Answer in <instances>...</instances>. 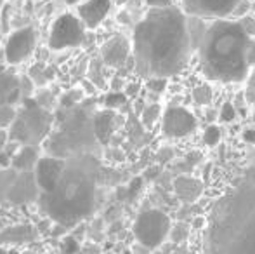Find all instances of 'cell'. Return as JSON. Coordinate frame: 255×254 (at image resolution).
Returning a JSON list of instances; mask_svg holds the SVG:
<instances>
[{"mask_svg":"<svg viewBox=\"0 0 255 254\" xmlns=\"http://www.w3.org/2000/svg\"><path fill=\"white\" fill-rule=\"evenodd\" d=\"M35 49V31L33 28H21L14 31L5 44V59L10 64L23 63Z\"/></svg>","mask_w":255,"mask_h":254,"instance_id":"cell-11","label":"cell"},{"mask_svg":"<svg viewBox=\"0 0 255 254\" xmlns=\"http://www.w3.org/2000/svg\"><path fill=\"white\" fill-rule=\"evenodd\" d=\"M208 225V220L205 216H195L191 221V228H195V230H205Z\"/></svg>","mask_w":255,"mask_h":254,"instance_id":"cell-38","label":"cell"},{"mask_svg":"<svg viewBox=\"0 0 255 254\" xmlns=\"http://www.w3.org/2000/svg\"><path fill=\"white\" fill-rule=\"evenodd\" d=\"M64 166H66V160L64 159H57V157H51V155L40 157V160H38L33 169L35 180L38 183L40 193H47L56 187L61 174L64 171Z\"/></svg>","mask_w":255,"mask_h":254,"instance_id":"cell-12","label":"cell"},{"mask_svg":"<svg viewBox=\"0 0 255 254\" xmlns=\"http://www.w3.org/2000/svg\"><path fill=\"white\" fill-rule=\"evenodd\" d=\"M174 187V193L177 195V199L182 204H195L200 200V197L205 192V185L202 180L195 176H189V174H181L174 180L172 183Z\"/></svg>","mask_w":255,"mask_h":254,"instance_id":"cell-15","label":"cell"},{"mask_svg":"<svg viewBox=\"0 0 255 254\" xmlns=\"http://www.w3.org/2000/svg\"><path fill=\"white\" fill-rule=\"evenodd\" d=\"M160 174V166H154L153 169H149L148 173H146V176L148 178H154V176H158Z\"/></svg>","mask_w":255,"mask_h":254,"instance_id":"cell-48","label":"cell"},{"mask_svg":"<svg viewBox=\"0 0 255 254\" xmlns=\"http://www.w3.org/2000/svg\"><path fill=\"white\" fill-rule=\"evenodd\" d=\"M37 232L28 223H16L3 227L0 230V246L7 248H17V246H26L35 241Z\"/></svg>","mask_w":255,"mask_h":254,"instance_id":"cell-16","label":"cell"},{"mask_svg":"<svg viewBox=\"0 0 255 254\" xmlns=\"http://www.w3.org/2000/svg\"><path fill=\"white\" fill-rule=\"evenodd\" d=\"M198 129L196 117L184 106H168L161 119V132L167 138H186Z\"/></svg>","mask_w":255,"mask_h":254,"instance_id":"cell-9","label":"cell"},{"mask_svg":"<svg viewBox=\"0 0 255 254\" xmlns=\"http://www.w3.org/2000/svg\"><path fill=\"white\" fill-rule=\"evenodd\" d=\"M51 75H52V71L47 70V68H44L42 64H35L33 70H31V77L35 78V82H37V84H45Z\"/></svg>","mask_w":255,"mask_h":254,"instance_id":"cell-33","label":"cell"},{"mask_svg":"<svg viewBox=\"0 0 255 254\" xmlns=\"http://www.w3.org/2000/svg\"><path fill=\"white\" fill-rule=\"evenodd\" d=\"M118 21H120V23H124V24H128V23H130V16H128L127 10H122V12L118 14Z\"/></svg>","mask_w":255,"mask_h":254,"instance_id":"cell-45","label":"cell"},{"mask_svg":"<svg viewBox=\"0 0 255 254\" xmlns=\"http://www.w3.org/2000/svg\"><path fill=\"white\" fill-rule=\"evenodd\" d=\"M82 94H84V92H82L80 89H73V91L66 92V94L61 98V108H73V106L80 105Z\"/></svg>","mask_w":255,"mask_h":254,"instance_id":"cell-27","label":"cell"},{"mask_svg":"<svg viewBox=\"0 0 255 254\" xmlns=\"http://www.w3.org/2000/svg\"><path fill=\"white\" fill-rule=\"evenodd\" d=\"M9 139H10L9 131H7V129H0V150H5Z\"/></svg>","mask_w":255,"mask_h":254,"instance_id":"cell-41","label":"cell"},{"mask_svg":"<svg viewBox=\"0 0 255 254\" xmlns=\"http://www.w3.org/2000/svg\"><path fill=\"white\" fill-rule=\"evenodd\" d=\"M240 2L242 0H182V7L188 16L215 21L228 19V16H233Z\"/></svg>","mask_w":255,"mask_h":254,"instance_id":"cell-10","label":"cell"},{"mask_svg":"<svg viewBox=\"0 0 255 254\" xmlns=\"http://www.w3.org/2000/svg\"><path fill=\"white\" fill-rule=\"evenodd\" d=\"M130 56V42L124 35H115L101 47V59L106 66L122 68Z\"/></svg>","mask_w":255,"mask_h":254,"instance_id":"cell-14","label":"cell"},{"mask_svg":"<svg viewBox=\"0 0 255 254\" xmlns=\"http://www.w3.org/2000/svg\"><path fill=\"white\" fill-rule=\"evenodd\" d=\"M21 98V78L3 71L0 75V106H12Z\"/></svg>","mask_w":255,"mask_h":254,"instance_id":"cell-19","label":"cell"},{"mask_svg":"<svg viewBox=\"0 0 255 254\" xmlns=\"http://www.w3.org/2000/svg\"><path fill=\"white\" fill-rule=\"evenodd\" d=\"M203 254H255V160L212 207Z\"/></svg>","mask_w":255,"mask_h":254,"instance_id":"cell-2","label":"cell"},{"mask_svg":"<svg viewBox=\"0 0 255 254\" xmlns=\"http://www.w3.org/2000/svg\"><path fill=\"white\" fill-rule=\"evenodd\" d=\"M189 234H191V225L189 223H186V221H177V223H174L170 230L172 244H175V246L186 244L189 239Z\"/></svg>","mask_w":255,"mask_h":254,"instance_id":"cell-23","label":"cell"},{"mask_svg":"<svg viewBox=\"0 0 255 254\" xmlns=\"http://www.w3.org/2000/svg\"><path fill=\"white\" fill-rule=\"evenodd\" d=\"M31 78L30 77H23L21 78V98H24V99H30L31 98Z\"/></svg>","mask_w":255,"mask_h":254,"instance_id":"cell-35","label":"cell"},{"mask_svg":"<svg viewBox=\"0 0 255 254\" xmlns=\"http://www.w3.org/2000/svg\"><path fill=\"white\" fill-rule=\"evenodd\" d=\"M2 228H3V221L0 220V230H2Z\"/></svg>","mask_w":255,"mask_h":254,"instance_id":"cell-51","label":"cell"},{"mask_svg":"<svg viewBox=\"0 0 255 254\" xmlns=\"http://www.w3.org/2000/svg\"><path fill=\"white\" fill-rule=\"evenodd\" d=\"M236 115H238L236 106L233 105V103L226 101L224 105L221 106V110H219V122H222V124L233 122V120H236Z\"/></svg>","mask_w":255,"mask_h":254,"instance_id":"cell-28","label":"cell"},{"mask_svg":"<svg viewBox=\"0 0 255 254\" xmlns=\"http://www.w3.org/2000/svg\"><path fill=\"white\" fill-rule=\"evenodd\" d=\"M122 119L117 115L115 110H101V112L94 113V131L96 136H98L99 143L103 145H108L113 138L115 131L120 126Z\"/></svg>","mask_w":255,"mask_h":254,"instance_id":"cell-18","label":"cell"},{"mask_svg":"<svg viewBox=\"0 0 255 254\" xmlns=\"http://www.w3.org/2000/svg\"><path fill=\"white\" fill-rule=\"evenodd\" d=\"M158 159H160V162H161V164H165L168 159H172V150L163 148V150H161V153H160V155H158Z\"/></svg>","mask_w":255,"mask_h":254,"instance_id":"cell-43","label":"cell"},{"mask_svg":"<svg viewBox=\"0 0 255 254\" xmlns=\"http://www.w3.org/2000/svg\"><path fill=\"white\" fill-rule=\"evenodd\" d=\"M139 89H141L139 82H130V84H127V87H125V94H127V98H135Z\"/></svg>","mask_w":255,"mask_h":254,"instance_id":"cell-39","label":"cell"},{"mask_svg":"<svg viewBox=\"0 0 255 254\" xmlns=\"http://www.w3.org/2000/svg\"><path fill=\"white\" fill-rule=\"evenodd\" d=\"M3 71H5V68H3V66H2V64H0V75H2V73H3Z\"/></svg>","mask_w":255,"mask_h":254,"instance_id":"cell-50","label":"cell"},{"mask_svg":"<svg viewBox=\"0 0 255 254\" xmlns=\"http://www.w3.org/2000/svg\"><path fill=\"white\" fill-rule=\"evenodd\" d=\"M28 254H35V253H28Z\"/></svg>","mask_w":255,"mask_h":254,"instance_id":"cell-53","label":"cell"},{"mask_svg":"<svg viewBox=\"0 0 255 254\" xmlns=\"http://www.w3.org/2000/svg\"><path fill=\"white\" fill-rule=\"evenodd\" d=\"M64 2H66L68 5H75V3H78L80 0H64Z\"/></svg>","mask_w":255,"mask_h":254,"instance_id":"cell-49","label":"cell"},{"mask_svg":"<svg viewBox=\"0 0 255 254\" xmlns=\"http://www.w3.org/2000/svg\"><path fill=\"white\" fill-rule=\"evenodd\" d=\"M243 141L249 143V145H255V129H247L243 132Z\"/></svg>","mask_w":255,"mask_h":254,"instance_id":"cell-42","label":"cell"},{"mask_svg":"<svg viewBox=\"0 0 255 254\" xmlns=\"http://www.w3.org/2000/svg\"><path fill=\"white\" fill-rule=\"evenodd\" d=\"M84 40L85 24L80 21V17H75L73 14H63L54 21L51 37H49V47L54 51L77 47Z\"/></svg>","mask_w":255,"mask_h":254,"instance_id":"cell-8","label":"cell"},{"mask_svg":"<svg viewBox=\"0 0 255 254\" xmlns=\"http://www.w3.org/2000/svg\"><path fill=\"white\" fill-rule=\"evenodd\" d=\"M212 99H214V91H212V87L208 84L196 85V87L193 89V101H195L196 105L207 106L212 103Z\"/></svg>","mask_w":255,"mask_h":254,"instance_id":"cell-24","label":"cell"},{"mask_svg":"<svg viewBox=\"0 0 255 254\" xmlns=\"http://www.w3.org/2000/svg\"><path fill=\"white\" fill-rule=\"evenodd\" d=\"M203 141H205V145L210 146V148L217 146L219 143H221V129L217 126H208L203 132Z\"/></svg>","mask_w":255,"mask_h":254,"instance_id":"cell-29","label":"cell"},{"mask_svg":"<svg viewBox=\"0 0 255 254\" xmlns=\"http://www.w3.org/2000/svg\"><path fill=\"white\" fill-rule=\"evenodd\" d=\"M111 87H113V91H120V89L124 87V80H122L120 77L113 78V84H111Z\"/></svg>","mask_w":255,"mask_h":254,"instance_id":"cell-46","label":"cell"},{"mask_svg":"<svg viewBox=\"0 0 255 254\" xmlns=\"http://www.w3.org/2000/svg\"><path fill=\"white\" fill-rule=\"evenodd\" d=\"M38 160H40V157H38L37 146H19L17 152L12 155L10 167L16 169L17 173H30L35 169Z\"/></svg>","mask_w":255,"mask_h":254,"instance_id":"cell-20","label":"cell"},{"mask_svg":"<svg viewBox=\"0 0 255 254\" xmlns=\"http://www.w3.org/2000/svg\"><path fill=\"white\" fill-rule=\"evenodd\" d=\"M254 120H255V110H254Z\"/></svg>","mask_w":255,"mask_h":254,"instance_id":"cell-52","label":"cell"},{"mask_svg":"<svg viewBox=\"0 0 255 254\" xmlns=\"http://www.w3.org/2000/svg\"><path fill=\"white\" fill-rule=\"evenodd\" d=\"M160 115H161V106L158 105V103H153V105L146 106V108L141 112L142 126L146 129H151L154 124H156V120L160 119Z\"/></svg>","mask_w":255,"mask_h":254,"instance_id":"cell-25","label":"cell"},{"mask_svg":"<svg viewBox=\"0 0 255 254\" xmlns=\"http://www.w3.org/2000/svg\"><path fill=\"white\" fill-rule=\"evenodd\" d=\"M250 10V2L249 0H242V2L236 5V9H235V12H233V16H236V17H243V16H247V12Z\"/></svg>","mask_w":255,"mask_h":254,"instance_id":"cell-37","label":"cell"},{"mask_svg":"<svg viewBox=\"0 0 255 254\" xmlns=\"http://www.w3.org/2000/svg\"><path fill=\"white\" fill-rule=\"evenodd\" d=\"M245 101L249 105H255V66L250 70V75L247 78V87H245Z\"/></svg>","mask_w":255,"mask_h":254,"instance_id":"cell-31","label":"cell"},{"mask_svg":"<svg viewBox=\"0 0 255 254\" xmlns=\"http://www.w3.org/2000/svg\"><path fill=\"white\" fill-rule=\"evenodd\" d=\"M250 44L252 38L243 31L240 21H212L198 45L202 73L212 82H245L252 70L249 59Z\"/></svg>","mask_w":255,"mask_h":254,"instance_id":"cell-4","label":"cell"},{"mask_svg":"<svg viewBox=\"0 0 255 254\" xmlns=\"http://www.w3.org/2000/svg\"><path fill=\"white\" fill-rule=\"evenodd\" d=\"M238 21H240V24H242L243 31H245V33L249 35L250 38H254L255 37V17L243 16V17H240Z\"/></svg>","mask_w":255,"mask_h":254,"instance_id":"cell-34","label":"cell"},{"mask_svg":"<svg viewBox=\"0 0 255 254\" xmlns=\"http://www.w3.org/2000/svg\"><path fill=\"white\" fill-rule=\"evenodd\" d=\"M42 146L47 155L64 160L82 153L99 155L101 143L94 131V113L82 103L73 108H61Z\"/></svg>","mask_w":255,"mask_h":254,"instance_id":"cell-5","label":"cell"},{"mask_svg":"<svg viewBox=\"0 0 255 254\" xmlns=\"http://www.w3.org/2000/svg\"><path fill=\"white\" fill-rule=\"evenodd\" d=\"M149 9H167V7H172V0H146Z\"/></svg>","mask_w":255,"mask_h":254,"instance_id":"cell-36","label":"cell"},{"mask_svg":"<svg viewBox=\"0 0 255 254\" xmlns=\"http://www.w3.org/2000/svg\"><path fill=\"white\" fill-rule=\"evenodd\" d=\"M135 71L141 77H174L188 66L195 51L188 14L179 7L149 9L134 28L132 37Z\"/></svg>","mask_w":255,"mask_h":254,"instance_id":"cell-1","label":"cell"},{"mask_svg":"<svg viewBox=\"0 0 255 254\" xmlns=\"http://www.w3.org/2000/svg\"><path fill=\"white\" fill-rule=\"evenodd\" d=\"M249 59H250V64L252 68L255 66V40L252 38V44H250V49H249Z\"/></svg>","mask_w":255,"mask_h":254,"instance_id":"cell-44","label":"cell"},{"mask_svg":"<svg viewBox=\"0 0 255 254\" xmlns=\"http://www.w3.org/2000/svg\"><path fill=\"white\" fill-rule=\"evenodd\" d=\"M188 28H189V35H191L193 45H195V51H198V45H200V42H202L205 31H207V26H205L202 17L188 16Z\"/></svg>","mask_w":255,"mask_h":254,"instance_id":"cell-22","label":"cell"},{"mask_svg":"<svg viewBox=\"0 0 255 254\" xmlns=\"http://www.w3.org/2000/svg\"><path fill=\"white\" fill-rule=\"evenodd\" d=\"M168 85V78H163V77H154V78H148L146 80V87L149 89L154 94H161V92L167 89Z\"/></svg>","mask_w":255,"mask_h":254,"instance_id":"cell-32","label":"cell"},{"mask_svg":"<svg viewBox=\"0 0 255 254\" xmlns=\"http://www.w3.org/2000/svg\"><path fill=\"white\" fill-rule=\"evenodd\" d=\"M16 115H17V112L12 106H0V129L12 126Z\"/></svg>","mask_w":255,"mask_h":254,"instance_id":"cell-30","label":"cell"},{"mask_svg":"<svg viewBox=\"0 0 255 254\" xmlns=\"http://www.w3.org/2000/svg\"><path fill=\"white\" fill-rule=\"evenodd\" d=\"M38 197H40V188L35 180L33 171L30 173H17L14 185L9 192V199L7 204L10 206H26L31 202H38Z\"/></svg>","mask_w":255,"mask_h":254,"instance_id":"cell-13","label":"cell"},{"mask_svg":"<svg viewBox=\"0 0 255 254\" xmlns=\"http://www.w3.org/2000/svg\"><path fill=\"white\" fill-rule=\"evenodd\" d=\"M111 0H87L78 7V17L85 28H98L108 16Z\"/></svg>","mask_w":255,"mask_h":254,"instance_id":"cell-17","label":"cell"},{"mask_svg":"<svg viewBox=\"0 0 255 254\" xmlns=\"http://www.w3.org/2000/svg\"><path fill=\"white\" fill-rule=\"evenodd\" d=\"M205 119H207V122L214 124L215 120H219V110H214V108H207V112H205Z\"/></svg>","mask_w":255,"mask_h":254,"instance_id":"cell-40","label":"cell"},{"mask_svg":"<svg viewBox=\"0 0 255 254\" xmlns=\"http://www.w3.org/2000/svg\"><path fill=\"white\" fill-rule=\"evenodd\" d=\"M170 254H188V248H186V244H181V246H177Z\"/></svg>","mask_w":255,"mask_h":254,"instance_id":"cell-47","label":"cell"},{"mask_svg":"<svg viewBox=\"0 0 255 254\" xmlns=\"http://www.w3.org/2000/svg\"><path fill=\"white\" fill-rule=\"evenodd\" d=\"M127 103V94L122 91H113L104 98V106L108 110H118Z\"/></svg>","mask_w":255,"mask_h":254,"instance_id":"cell-26","label":"cell"},{"mask_svg":"<svg viewBox=\"0 0 255 254\" xmlns=\"http://www.w3.org/2000/svg\"><path fill=\"white\" fill-rule=\"evenodd\" d=\"M17 176V171L12 167H7V169H0V206L7 204L9 199V192L14 185V180Z\"/></svg>","mask_w":255,"mask_h":254,"instance_id":"cell-21","label":"cell"},{"mask_svg":"<svg viewBox=\"0 0 255 254\" xmlns=\"http://www.w3.org/2000/svg\"><path fill=\"white\" fill-rule=\"evenodd\" d=\"M101 160L94 153H82L66 159V166L57 185L47 193H40L42 213L59 227H75L87 220L99 202Z\"/></svg>","mask_w":255,"mask_h":254,"instance_id":"cell-3","label":"cell"},{"mask_svg":"<svg viewBox=\"0 0 255 254\" xmlns=\"http://www.w3.org/2000/svg\"><path fill=\"white\" fill-rule=\"evenodd\" d=\"M54 127V117L47 108L38 105L35 99H24L23 108L17 112L10 126V141L19 146L44 145Z\"/></svg>","mask_w":255,"mask_h":254,"instance_id":"cell-6","label":"cell"},{"mask_svg":"<svg viewBox=\"0 0 255 254\" xmlns=\"http://www.w3.org/2000/svg\"><path fill=\"white\" fill-rule=\"evenodd\" d=\"M172 221L168 214L160 209H146L139 213L132 225V234L137 244L148 248L149 251H156L170 237Z\"/></svg>","mask_w":255,"mask_h":254,"instance_id":"cell-7","label":"cell"}]
</instances>
